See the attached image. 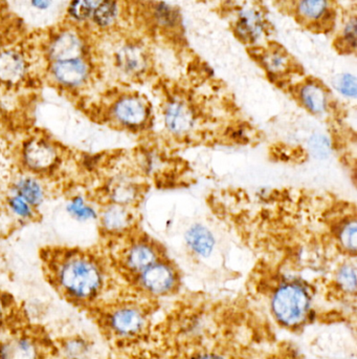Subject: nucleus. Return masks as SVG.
I'll list each match as a JSON object with an SVG mask.
<instances>
[{
    "instance_id": "nucleus-1",
    "label": "nucleus",
    "mask_w": 357,
    "mask_h": 359,
    "mask_svg": "<svg viewBox=\"0 0 357 359\" xmlns=\"http://www.w3.org/2000/svg\"><path fill=\"white\" fill-rule=\"evenodd\" d=\"M56 286L63 296L80 305L97 302L105 287V272L94 256L68 254L53 269Z\"/></svg>"
},
{
    "instance_id": "nucleus-2",
    "label": "nucleus",
    "mask_w": 357,
    "mask_h": 359,
    "mask_svg": "<svg viewBox=\"0 0 357 359\" xmlns=\"http://www.w3.org/2000/svg\"><path fill=\"white\" fill-rule=\"evenodd\" d=\"M272 311L281 324L298 326L304 322L310 308L308 291L299 283L282 285L272 298Z\"/></svg>"
},
{
    "instance_id": "nucleus-3",
    "label": "nucleus",
    "mask_w": 357,
    "mask_h": 359,
    "mask_svg": "<svg viewBox=\"0 0 357 359\" xmlns=\"http://www.w3.org/2000/svg\"><path fill=\"white\" fill-rule=\"evenodd\" d=\"M110 119L127 130H142L150 120L149 104L136 95L118 97L110 107Z\"/></svg>"
},
{
    "instance_id": "nucleus-4",
    "label": "nucleus",
    "mask_w": 357,
    "mask_h": 359,
    "mask_svg": "<svg viewBox=\"0 0 357 359\" xmlns=\"http://www.w3.org/2000/svg\"><path fill=\"white\" fill-rule=\"evenodd\" d=\"M91 64L86 57L50 62L49 73L54 83L66 90H78L91 77Z\"/></svg>"
},
{
    "instance_id": "nucleus-5",
    "label": "nucleus",
    "mask_w": 357,
    "mask_h": 359,
    "mask_svg": "<svg viewBox=\"0 0 357 359\" xmlns=\"http://www.w3.org/2000/svg\"><path fill=\"white\" fill-rule=\"evenodd\" d=\"M197 123L198 114L186 100L175 98L164 106V127L174 137H186L195 130Z\"/></svg>"
},
{
    "instance_id": "nucleus-6",
    "label": "nucleus",
    "mask_w": 357,
    "mask_h": 359,
    "mask_svg": "<svg viewBox=\"0 0 357 359\" xmlns=\"http://www.w3.org/2000/svg\"><path fill=\"white\" fill-rule=\"evenodd\" d=\"M45 345L28 333H16L0 340V359H46Z\"/></svg>"
},
{
    "instance_id": "nucleus-7",
    "label": "nucleus",
    "mask_w": 357,
    "mask_h": 359,
    "mask_svg": "<svg viewBox=\"0 0 357 359\" xmlns=\"http://www.w3.org/2000/svg\"><path fill=\"white\" fill-rule=\"evenodd\" d=\"M59 150L49 140L32 138L22 150V162L25 167L36 174L50 172L57 165Z\"/></svg>"
},
{
    "instance_id": "nucleus-8",
    "label": "nucleus",
    "mask_w": 357,
    "mask_h": 359,
    "mask_svg": "<svg viewBox=\"0 0 357 359\" xmlns=\"http://www.w3.org/2000/svg\"><path fill=\"white\" fill-rule=\"evenodd\" d=\"M86 49L87 45L81 33L68 28L52 36L46 47V56L50 62L85 57Z\"/></svg>"
},
{
    "instance_id": "nucleus-9",
    "label": "nucleus",
    "mask_w": 357,
    "mask_h": 359,
    "mask_svg": "<svg viewBox=\"0 0 357 359\" xmlns=\"http://www.w3.org/2000/svg\"><path fill=\"white\" fill-rule=\"evenodd\" d=\"M105 325L118 338H132L145 326V318L136 307H116L106 316Z\"/></svg>"
},
{
    "instance_id": "nucleus-10",
    "label": "nucleus",
    "mask_w": 357,
    "mask_h": 359,
    "mask_svg": "<svg viewBox=\"0 0 357 359\" xmlns=\"http://www.w3.org/2000/svg\"><path fill=\"white\" fill-rule=\"evenodd\" d=\"M138 276L140 286L153 294L169 292L176 282V274L171 265L160 260L154 263Z\"/></svg>"
},
{
    "instance_id": "nucleus-11",
    "label": "nucleus",
    "mask_w": 357,
    "mask_h": 359,
    "mask_svg": "<svg viewBox=\"0 0 357 359\" xmlns=\"http://www.w3.org/2000/svg\"><path fill=\"white\" fill-rule=\"evenodd\" d=\"M299 104L314 116H323L330 110L331 97L328 90L316 81L303 83L296 91Z\"/></svg>"
},
{
    "instance_id": "nucleus-12",
    "label": "nucleus",
    "mask_w": 357,
    "mask_h": 359,
    "mask_svg": "<svg viewBox=\"0 0 357 359\" xmlns=\"http://www.w3.org/2000/svg\"><path fill=\"white\" fill-rule=\"evenodd\" d=\"M28 73L27 58L16 49H0V83H19Z\"/></svg>"
},
{
    "instance_id": "nucleus-13",
    "label": "nucleus",
    "mask_w": 357,
    "mask_h": 359,
    "mask_svg": "<svg viewBox=\"0 0 357 359\" xmlns=\"http://www.w3.org/2000/svg\"><path fill=\"white\" fill-rule=\"evenodd\" d=\"M158 260V250L148 240H138L128 247L123 263L128 271L140 274Z\"/></svg>"
},
{
    "instance_id": "nucleus-14",
    "label": "nucleus",
    "mask_w": 357,
    "mask_h": 359,
    "mask_svg": "<svg viewBox=\"0 0 357 359\" xmlns=\"http://www.w3.org/2000/svg\"><path fill=\"white\" fill-rule=\"evenodd\" d=\"M118 69L129 77L142 75L147 69V58L140 48L124 45L116 53Z\"/></svg>"
},
{
    "instance_id": "nucleus-15",
    "label": "nucleus",
    "mask_w": 357,
    "mask_h": 359,
    "mask_svg": "<svg viewBox=\"0 0 357 359\" xmlns=\"http://www.w3.org/2000/svg\"><path fill=\"white\" fill-rule=\"evenodd\" d=\"M186 246L202 258H208L215 248L216 240L210 230L202 224H194L184 234Z\"/></svg>"
},
{
    "instance_id": "nucleus-16",
    "label": "nucleus",
    "mask_w": 357,
    "mask_h": 359,
    "mask_svg": "<svg viewBox=\"0 0 357 359\" xmlns=\"http://www.w3.org/2000/svg\"><path fill=\"white\" fill-rule=\"evenodd\" d=\"M132 214L128 206L112 203L101 214V224L110 234H121L131 226Z\"/></svg>"
},
{
    "instance_id": "nucleus-17",
    "label": "nucleus",
    "mask_w": 357,
    "mask_h": 359,
    "mask_svg": "<svg viewBox=\"0 0 357 359\" xmlns=\"http://www.w3.org/2000/svg\"><path fill=\"white\" fill-rule=\"evenodd\" d=\"M13 194L27 201L34 208L39 207L45 198V189L41 182L34 176H22L13 186Z\"/></svg>"
},
{
    "instance_id": "nucleus-18",
    "label": "nucleus",
    "mask_w": 357,
    "mask_h": 359,
    "mask_svg": "<svg viewBox=\"0 0 357 359\" xmlns=\"http://www.w3.org/2000/svg\"><path fill=\"white\" fill-rule=\"evenodd\" d=\"M118 15H120V6L118 0H98L90 22L98 29H109L112 25H116Z\"/></svg>"
},
{
    "instance_id": "nucleus-19",
    "label": "nucleus",
    "mask_w": 357,
    "mask_h": 359,
    "mask_svg": "<svg viewBox=\"0 0 357 359\" xmlns=\"http://www.w3.org/2000/svg\"><path fill=\"white\" fill-rule=\"evenodd\" d=\"M336 238L338 240V246L344 252L354 256L357 245V223L355 216L346 218L344 222L340 223L336 228Z\"/></svg>"
},
{
    "instance_id": "nucleus-20",
    "label": "nucleus",
    "mask_w": 357,
    "mask_h": 359,
    "mask_svg": "<svg viewBox=\"0 0 357 359\" xmlns=\"http://www.w3.org/2000/svg\"><path fill=\"white\" fill-rule=\"evenodd\" d=\"M330 9V0H299L298 12L308 22L324 19Z\"/></svg>"
},
{
    "instance_id": "nucleus-21",
    "label": "nucleus",
    "mask_w": 357,
    "mask_h": 359,
    "mask_svg": "<svg viewBox=\"0 0 357 359\" xmlns=\"http://www.w3.org/2000/svg\"><path fill=\"white\" fill-rule=\"evenodd\" d=\"M263 21L256 12H246L238 21V32L248 41H256L263 34Z\"/></svg>"
},
{
    "instance_id": "nucleus-22",
    "label": "nucleus",
    "mask_w": 357,
    "mask_h": 359,
    "mask_svg": "<svg viewBox=\"0 0 357 359\" xmlns=\"http://www.w3.org/2000/svg\"><path fill=\"white\" fill-rule=\"evenodd\" d=\"M98 0H70L67 6V16L74 23L90 21Z\"/></svg>"
},
{
    "instance_id": "nucleus-23",
    "label": "nucleus",
    "mask_w": 357,
    "mask_h": 359,
    "mask_svg": "<svg viewBox=\"0 0 357 359\" xmlns=\"http://www.w3.org/2000/svg\"><path fill=\"white\" fill-rule=\"evenodd\" d=\"M138 198V187L127 180H120L110 190L112 203L129 206Z\"/></svg>"
},
{
    "instance_id": "nucleus-24",
    "label": "nucleus",
    "mask_w": 357,
    "mask_h": 359,
    "mask_svg": "<svg viewBox=\"0 0 357 359\" xmlns=\"http://www.w3.org/2000/svg\"><path fill=\"white\" fill-rule=\"evenodd\" d=\"M66 210H67L69 216H73L75 220H80V222L97 220L98 216H99L96 208L88 204L85 198L81 196H76L73 198H70L69 202L66 205Z\"/></svg>"
},
{
    "instance_id": "nucleus-25",
    "label": "nucleus",
    "mask_w": 357,
    "mask_h": 359,
    "mask_svg": "<svg viewBox=\"0 0 357 359\" xmlns=\"http://www.w3.org/2000/svg\"><path fill=\"white\" fill-rule=\"evenodd\" d=\"M91 351V345L82 336L67 338L62 344V352L67 359H86Z\"/></svg>"
},
{
    "instance_id": "nucleus-26",
    "label": "nucleus",
    "mask_w": 357,
    "mask_h": 359,
    "mask_svg": "<svg viewBox=\"0 0 357 359\" xmlns=\"http://www.w3.org/2000/svg\"><path fill=\"white\" fill-rule=\"evenodd\" d=\"M290 63L288 56L279 50L268 52L263 57L264 68L274 76L284 74L290 68Z\"/></svg>"
},
{
    "instance_id": "nucleus-27",
    "label": "nucleus",
    "mask_w": 357,
    "mask_h": 359,
    "mask_svg": "<svg viewBox=\"0 0 357 359\" xmlns=\"http://www.w3.org/2000/svg\"><path fill=\"white\" fill-rule=\"evenodd\" d=\"M307 150L314 159H327L332 154V144L324 134H314L307 141Z\"/></svg>"
},
{
    "instance_id": "nucleus-28",
    "label": "nucleus",
    "mask_w": 357,
    "mask_h": 359,
    "mask_svg": "<svg viewBox=\"0 0 357 359\" xmlns=\"http://www.w3.org/2000/svg\"><path fill=\"white\" fill-rule=\"evenodd\" d=\"M336 282L343 290L354 294L356 291V268L353 264H344L336 274Z\"/></svg>"
},
{
    "instance_id": "nucleus-29",
    "label": "nucleus",
    "mask_w": 357,
    "mask_h": 359,
    "mask_svg": "<svg viewBox=\"0 0 357 359\" xmlns=\"http://www.w3.org/2000/svg\"><path fill=\"white\" fill-rule=\"evenodd\" d=\"M8 205H9L11 212L17 218H22V220H31L35 216V208L30 205L27 201L16 196V194L10 196L9 200H8Z\"/></svg>"
},
{
    "instance_id": "nucleus-30",
    "label": "nucleus",
    "mask_w": 357,
    "mask_h": 359,
    "mask_svg": "<svg viewBox=\"0 0 357 359\" xmlns=\"http://www.w3.org/2000/svg\"><path fill=\"white\" fill-rule=\"evenodd\" d=\"M334 86H336L338 93L342 94L344 97H356V78L351 75V74H344V75L338 76L336 81H334Z\"/></svg>"
},
{
    "instance_id": "nucleus-31",
    "label": "nucleus",
    "mask_w": 357,
    "mask_h": 359,
    "mask_svg": "<svg viewBox=\"0 0 357 359\" xmlns=\"http://www.w3.org/2000/svg\"><path fill=\"white\" fill-rule=\"evenodd\" d=\"M355 19L353 18L349 23H347L344 32H343V41L347 44L349 49H355V43H356V25H355Z\"/></svg>"
},
{
    "instance_id": "nucleus-32",
    "label": "nucleus",
    "mask_w": 357,
    "mask_h": 359,
    "mask_svg": "<svg viewBox=\"0 0 357 359\" xmlns=\"http://www.w3.org/2000/svg\"><path fill=\"white\" fill-rule=\"evenodd\" d=\"M10 318H11V310H10L9 304H7L0 296V332L7 328Z\"/></svg>"
},
{
    "instance_id": "nucleus-33",
    "label": "nucleus",
    "mask_w": 357,
    "mask_h": 359,
    "mask_svg": "<svg viewBox=\"0 0 357 359\" xmlns=\"http://www.w3.org/2000/svg\"><path fill=\"white\" fill-rule=\"evenodd\" d=\"M31 5L38 11H46L53 5V0H31Z\"/></svg>"
},
{
    "instance_id": "nucleus-34",
    "label": "nucleus",
    "mask_w": 357,
    "mask_h": 359,
    "mask_svg": "<svg viewBox=\"0 0 357 359\" xmlns=\"http://www.w3.org/2000/svg\"><path fill=\"white\" fill-rule=\"evenodd\" d=\"M196 359H222L221 357L217 356V355L214 354H204L200 355Z\"/></svg>"
}]
</instances>
